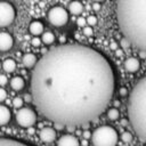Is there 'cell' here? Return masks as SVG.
<instances>
[{"label": "cell", "instance_id": "cell-39", "mask_svg": "<svg viewBox=\"0 0 146 146\" xmlns=\"http://www.w3.org/2000/svg\"><path fill=\"white\" fill-rule=\"evenodd\" d=\"M92 1H96V2H102V1H104V0H92Z\"/></svg>", "mask_w": 146, "mask_h": 146}, {"label": "cell", "instance_id": "cell-29", "mask_svg": "<svg viewBox=\"0 0 146 146\" xmlns=\"http://www.w3.org/2000/svg\"><path fill=\"white\" fill-rule=\"evenodd\" d=\"M121 46H122L123 48H129V47L131 46V43H130V41H129L128 39H125V38L123 36V39L121 40Z\"/></svg>", "mask_w": 146, "mask_h": 146}, {"label": "cell", "instance_id": "cell-23", "mask_svg": "<svg viewBox=\"0 0 146 146\" xmlns=\"http://www.w3.org/2000/svg\"><path fill=\"white\" fill-rule=\"evenodd\" d=\"M121 138H122V140H123L124 143H130V141L132 140V135H131L130 132L125 131V132H123V133H122Z\"/></svg>", "mask_w": 146, "mask_h": 146}, {"label": "cell", "instance_id": "cell-18", "mask_svg": "<svg viewBox=\"0 0 146 146\" xmlns=\"http://www.w3.org/2000/svg\"><path fill=\"white\" fill-rule=\"evenodd\" d=\"M2 68L5 70V72L11 73V72H14L16 70V62L14 59H11V58H7L2 63Z\"/></svg>", "mask_w": 146, "mask_h": 146}, {"label": "cell", "instance_id": "cell-7", "mask_svg": "<svg viewBox=\"0 0 146 146\" xmlns=\"http://www.w3.org/2000/svg\"><path fill=\"white\" fill-rule=\"evenodd\" d=\"M15 7L7 1H0V27L9 26L15 21Z\"/></svg>", "mask_w": 146, "mask_h": 146}, {"label": "cell", "instance_id": "cell-31", "mask_svg": "<svg viewBox=\"0 0 146 146\" xmlns=\"http://www.w3.org/2000/svg\"><path fill=\"white\" fill-rule=\"evenodd\" d=\"M110 48H111V50H116L117 49V43L115 42V41H111V43H110Z\"/></svg>", "mask_w": 146, "mask_h": 146}, {"label": "cell", "instance_id": "cell-12", "mask_svg": "<svg viewBox=\"0 0 146 146\" xmlns=\"http://www.w3.org/2000/svg\"><path fill=\"white\" fill-rule=\"evenodd\" d=\"M139 67H140V63H139V60H138L137 58H135V57H129V58H127L125 62H124V68H125L128 72H130V73L137 72V71L139 70Z\"/></svg>", "mask_w": 146, "mask_h": 146}, {"label": "cell", "instance_id": "cell-22", "mask_svg": "<svg viewBox=\"0 0 146 146\" xmlns=\"http://www.w3.org/2000/svg\"><path fill=\"white\" fill-rule=\"evenodd\" d=\"M83 30H82V32H83V34L86 35V36H91L92 34H94V30H92V27L90 26V25H86L84 27H82Z\"/></svg>", "mask_w": 146, "mask_h": 146}, {"label": "cell", "instance_id": "cell-2", "mask_svg": "<svg viewBox=\"0 0 146 146\" xmlns=\"http://www.w3.org/2000/svg\"><path fill=\"white\" fill-rule=\"evenodd\" d=\"M116 21L131 46L146 50V0H116Z\"/></svg>", "mask_w": 146, "mask_h": 146}, {"label": "cell", "instance_id": "cell-25", "mask_svg": "<svg viewBox=\"0 0 146 146\" xmlns=\"http://www.w3.org/2000/svg\"><path fill=\"white\" fill-rule=\"evenodd\" d=\"M76 25L80 27H84L87 25V19L84 17H78L76 18Z\"/></svg>", "mask_w": 146, "mask_h": 146}, {"label": "cell", "instance_id": "cell-33", "mask_svg": "<svg viewBox=\"0 0 146 146\" xmlns=\"http://www.w3.org/2000/svg\"><path fill=\"white\" fill-rule=\"evenodd\" d=\"M119 94H120V96H125V95L128 94V90H127V88H120V90H119Z\"/></svg>", "mask_w": 146, "mask_h": 146}, {"label": "cell", "instance_id": "cell-11", "mask_svg": "<svg viewBox=\"0 0 146 146\" xmlns=\"http://www.w3.org/2000/svg\"><path fill=\"white\" fill-rule=\"evenodd\" d=\"M0 146H33L30 143L9 138V137H0Z\"/></svg>", "mask_w": 146, "mask_h": 146}, {"label": "cell", "instance_id": "cell-32", "mask_svg": "<svg viewBox=\"0 0 146 146\" xmlns=\"http://www.w3.org/2000/svg\"><path fill=\"white\" fill-rule=\"evenodd\" d=\"M24 102H26V103H31V102H33L32 95H25V96H24Z\"/></svg>", "mask_w": 146, "mask_h": 146}, {"label": "cell", "instance_id": "cell-26", "mask_svg": "<svg viewBox=\"0 0 146 146\" xmlns=\"http://www.w3.org/2000/svg\"><path fill=\"white\" fill-rule=\"evenodd\" d=\"M41 42H42V40H41L39 36H34V38H32V40H31V44H32L33 47H39V46H41Z\"/></svg>", "mask_w": 146, "mask_h": 146}, {"label": "cell", "instance_id": "cell-3", "mask_svg": "<svg viewBox=\"0 0 146 146\" xmlns=\"http://www.w3.org/2000/svg\"><path fill=\"white\" fill-rule=\"evenodd\" d=\"M127 108L135 133L146 141V76L141 78L130 91Z\"/></svg>", "mask_w": 146, "mask_h": 146}, {"label": "cell", "instance_id": "cell-24", "mask_svg": "<svg viewBox=\"0 0 146 146\" xmlns=\"http://www.w3.org/2000/svg\"><path fill=\"white\" fill-rule=\"evenodd\" d=\"M87 24H88V25H90V26L96 25V24H97V17H96V16H94V15L88 16V17H87Z\"/></svg>", "mask_w": 146, "mask_h": 146}, {"label": "cell", "instance_id": "cell-1", "mask_svg": "<svg viewBox=\"0 0 146 146\" xmlns=\"http://www.w3.org/2000/svg\"><path fill=\"white\" fill-rule=\"evenodd\" d=\"M30 87L33 103L46 119L75 127L103 114L114 94L115 73L98 50L60 44L36 62Z\"/></svg>", "mask_w": 146, "mask_h": 146}, {"label": "cell", "instance_id": "cell-40", "mask_svg": "<svg viewBox=\"0 0 146 146\" xmlns=\"http://www.w3.org/2000/svg\"><path fill=\"white\" fill-rule=\"evenodd\" d=\"M1 67H2V64H1V63H0V70H1Z\"/></svg>", "mask_w": 146, "mask_h": 146}, {"label": "cell", "instance_id": "cell-16", "mask_svg": "<svg viewBox=\"0 0 146 146\" xmlns=\"http://www.w3.org/2000/svg\"><path fill=\"white\" fill-rule=\"evenodd\" d=\"M9 83H10L11 89L15 90V91L22 90V89L24 88V86H25V81H24V79L21 78V76H14V78H11V80H10Z\"/></svg>", "mask_w": 146, "mask_h": 146}, {"label": "cell", "instance_id": "cell-35", "mask_svg": "<svg viewBox=\"0 0 146 146\" xmlns=\"http://www.w3.org/2000/svg\"><path fill=\"white\" fill-rule=\"evenodd\" d=\"M91 135H92V133H90L88 130H87V131H83V133H82L83 138H86V139H87V138H89V137H91Z\"/></svg>", "mask_w": 146, "mask_h": 146}, {"label": "cell", "instance_id": "cell-42", "mask_svg": "<svg viewBox=\"0 0 146 146\" xmlns=\"http://www.w3.org/2000/svg\"><path fill=\"white\" fill-rule=\"evenodd\" d=\"M79 1H80V0H79Z\"/></svg>", "mask_w": 146, "mask_h": 146}, {"label": "cell", "instance_id": "cell-34", "mask_svg": "<svg viewBox=\"0 0 146 146\" xmlns=\"http://www.w3.org/2000/svg\"><path fill=\"white\" fill-rule=\"evenodd\" d=\"M115 55H116V57H122L123 56V50L122 49H116L115 50Z\"/></svg>", "mask_w": 146, "mask_h": 146}, {"label": "cell", "instance_id": "cell-38", "mask_svg": "<svg viewBox=\"0 0 146 146\" xmlns=\"http://www.w3.org/2000/svg\"><path fill=\"white\" fill-rule=\"evenodd\" d=\"M29 132H34V129H33V128H32V129L29 128Z\"/></svg>", "mask_w": 146, "mask_h": 146}, {"label": "cell", "instance_id": "cell-4", "mask_svg": "<svg viewBox=\"0 0 146 146\" xmlns=\"http://www.w3.org/2000/svg\"><path fill=\"white\" fill-rule=\"evenodd\" d=\"M119 140L117 131L111 125H102L91 135L94 146H115Z\"/></svg>", "mask_w": 146, "mask_h": 146}, {"label": "cell", "instance_id": "cell-28", "mask_svg": "<svg viewBox=\"0 0 146 146\" xmlns=\"http://www.w3.org/2000/svg\"><path fill=\"white\" fill-rule=\"evenodd\" d=\"M7 82H8L7 76H6L5 74H0V87L6 86V84H7Z\"/></svg>", "mask_w": 146, "mask_h": 146}, {"label": "cell", "instance_id": "cell-15", "mask_svg": "<svg viewBox=\"0 0 146 146\" xmlns=\"http://www.w3.org/2000/svg\"><path fill=\"white\" fill-rule=\"evenodd\" d=\"M10 117H11L10 110L5 105H0V125L7 124L10 121Z\"/></svg>", "mask_w": 146, "mask_h": 146}, {"label": "cell", "instance_id": "cell-20", "mask_svg": "<svg viewBox=\"0 0 146 146\" xmlns=\"http://www.w3.org/2000/svg\"><path fill=\"white\" fill-rule=\"evenodd\" d=\"M119 116H120V112H119V110H117L116 107H112V108H110V110L107 111V117H108L110 120L115 121V120L119 119Z\"/></svg>", "mask_w": 146, "mask_h": 146}, {"label": "cell", "instance_id": "cell-13", "mask_svg": "<svg viewBox=\"0 0 146 146\" xmlns=\"http://www.w3.org/2000/svg\"><path fill=\"white\" fill-rule=\"evenodd\" d=\"M36 62H38L36 56H35L34 54H32V52L25 54V55L23 56V58H22V63H23V65H24L26 68H32V67H34L35 64H36Z\"/></svg>", "mask_w": 146, "mask_h": 146}, {"label": "cell", "instance_id": "cell-8", "mask_svg": "<svg viewBox=\"0 0 146 146\" xmlns=\"http://www.w3.org/2000/svg\"><path fill=\"white\" fill-rule=\"evenodd\" d=\"M14 46V39L8 32H0V51H8Z\"/></svg>", "mask_w": 146, "mask_h": 146}, {"label": "cell", "instance_id": "cell-17", "mask_svg": "<svg viewBox=\"0 0 146 146\" xmlns=\"http://www.w3.org/2000/svg\"><path fill=\"white\" fill-rule=\"evenodd\" d=\"M83 10V6L79 0H73L72 2H70L68 5V11L73 15H79L81 14Z\"/></svg>", "mask_w": 146, "mask_h": 146}, {"label": "cell", "instance_id": "cell-14", "mask_svg": "<svg viewBox=\"0 0 146 146\" xmlns=\"http://www.w3.org/2000/svg\"><path fill=\"white\" fill-rule=\"evenodd\" d=\"M29 31L32 35L38 36L43 33V24L40 21H33L29 26Z\"/></svg>", "mask_w": 146, "mask_h": 146}, {"label": "cell", "instance_id": "cell-10", "mask_svg": "<svg viewBox=\"0 0 146 146\" xmlns=\"http://www.w3.org/2000/svg\"><path fill=\"white\" fill-rule=\"evenodd\" d=\"M57 146H80V141L73 135L66 133V135H63L58 139Z\"/></svg>", "mask_w": 146, "mask_h": 146}, {"label": "cell", "instance_id": "cell-41", "mask_svg": "<svg viewBox=\"0 0 146 146\" xmlns=\"http://www.w3.org/2000/svg\"><path fill=\"white\" fill-rule=\"evenodd\" d=\"M145 64H146V59H145Z\"/></svg>", "mask_w": 146, "mask_h": 146}, {"label": "cell", "instance_id": "cell-21", "mask_svg": "<svg viewBox=\"0 0 146 146\" xmlns=\"http://www.w3.org/2000/svg\"><path fill=\"white\" fill-rule=\"evenodd\" d=\"M23 102H24V99H22L21 97H15L13 99V106L16 108H21L23 106Z\"/></svg>", "mask_w": 146, "mask_h": 146}, {"label": "cell", "instance_id": "cell-19", "mask_svg": "<svg viewBox=\"0 0 146 146\" xmlns=\"http://www.w3.org/2000/svg\"><path fill=\"white\" fill-rule=\"evenodd\" d=\"M41 40L44 44H51L54 41H55V34L50 31L48 32H43L42 35H41Z\"/></svg>", "mask_w": 146, "mask_h": 146}, {"label": "cell", "instance_id": "cell-27", "mask_svg": "<svg viewBox=\"0 0 146 146\" xmlns=\"http://www.w3.org/2000/svg\"><path fill=\"white\" fill-rule=\"evenodd\" d=\"M6 97H7V91H6V89L2 88V87H0V102H3V100L6 99Z\"/></svg>", "mask_w": 146, "mask_h": 146}, {"label": "cell", "instance_id": "cell-37", "mask_svg": "<svg viewBox=\"0 0 146 146\" xmlns=\"http://www.w3.org/2000/svg\"><path fill=\"white\" fill-rule=\"evenodd\" d=\"M114 105H115V106H119V105H120V102H119V100H115V102H114Z\"/></svg>", "mask_w": 146, "mask_h": 146}, {"label": "cell", "instance_id": "cell-30", "mask_svg": "<svg viewBox=\"0 0 146 146\" xmlns=\"http://www.w3.org/2000/svg\"><path fill=\"white\" fill-rule=\"evenodd\" d=\"M100 8H102V6L99 5V2L94 1V3H92V9H94L95 11H98V10H100Z\"/></svg>", "mask_w": 146, "mask_h": 146}, {"label": "cell", "instance_id": "cell-36", "mask_svg": "<svg viewBox=\"0 0 146 146\" xmlns=\"http://www.w3.org/2000/svg\"><path fill=\"white\" fill-rule=\"evenodd\" d=\"M139 56H140L141 58L146 59V50H140V51H139Z\"/></svg>", "mask_w": 146, "mask_h": 146}, {"label": "cell", "instance_id": "cell-5", "mask_svg": "<svg viewBox=\"0 0 146 146\" xmlns=\"http://www.w3.org/2000/svg\"><path fill=\"white\" fill-rule=\"evenodd\" d=\"M48 21L56 27L64 26L68 22V13L60 6H55L48 10Z\"/></svg>", "mask_w": 146, "mask_h": 146}, {"label": "cell", "instance_id": "cell-6", "mask_svg": "<svg viewBox=\"0 0 146 146\" xmlns=\"http://www.w3.org/2000/svg\"><path fill=\"white\" fill-rule=\"evenodd\" d=\"M16 122L23 128L33 127L36 122V113L30 107H21L16 113Z\"/></svg>", "mask_w": 146, "mask_h": 146}, {"label": "cell", "instance_id": "cell-9", "mask_svg": "<svg viewBox=\"0 0 146 146\" xmlns=\"http://www.w3.org/2000/svg\"><path fill=\"white\" fill-rule=\"evenodd\" d=\"M39 137L43 143H51L56 139V130L51 127H44L41 129Z\"/></svg>", "mask_w": 146, "mask_h": 146}]
</instances>
